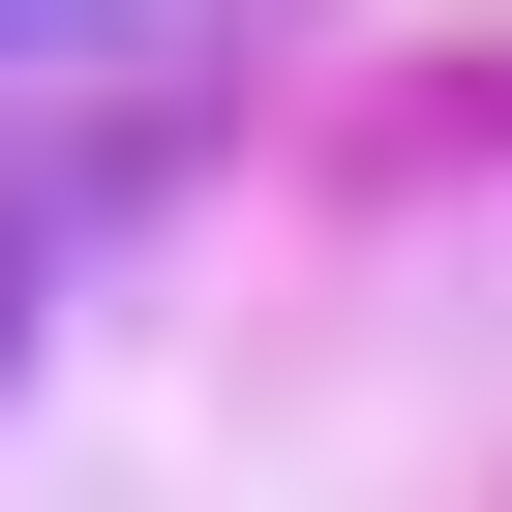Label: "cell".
<instances>
[{"mask_svg":"<svg viewBox=\"0 0 512 512\" xmlns=\"http://www.w3.org/2000/svg\"><path fill=\"white\" fill-rule=\"evenodd\" d=\"M61 31H121V0H0V91H31V61H61Z\"/></svg>","mask_w":512,"mask_h":512,"instance_id":"1","label":"cell"},{"mask_svg":"<svg viewBox=\"0 0 512 512\" xmlns=\"http://www.w3.org/2000/svg\"><path fill=\"white\" fill-rule=\"evenodd\" d=\"M0 302H31V272H0Z\"/></svg>","mask_w":512,"mask_h":512,"instance_id":"2","label":"cell"}]
</instances>
